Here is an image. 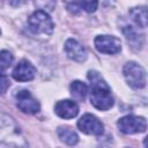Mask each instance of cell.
I'll list each match as a JSON object with an SVG mask.
<instances>
[{
  "instance_id": "obj_1",
  "label": "cell",
  "mask_w": 148,
  "mask_h": 148,
  "mask_svg": "<svg viewBox=\"0 0 148 148\" xmlns=\"http://www.w3.org/2000/svg\"><path fill=\"white\" fill-rule=\"evenodd\" d=\"M0 148H29L15 120L3 112H0Z\"/></svg>"
},
{
  "instance_id": "obj_2",
  "label": "cell",
  "mask_w": 148,
  "mask_h": 148,
  "mask_svg": "<svg viewBox=\"0 0 148 148\" xmlns=\"http://www.w3.org/2000/svg\"><path fill=\"white\" fill-rule=\"evenodd\" d=\"M88 80L91 83L90 90V102L91 104L102 111L109 110L113 105V97L111 95V90L105 81L102 79L99 73L96 71L88 72Z\"/></svg>"
},
{
  "instance_id": "obj_3",
  "label": "cell",
  "mask_w": 148,
  "mask_h": 148,
  "mask_svg": "<svg viewBox=\"0 0 148 148\" xmlns=\"http://www.w3.org/2000/svg\"><path fill=\"white\" fill-rule=\"evenodd\" d=\"M28 28L35 36L49 37L53 32V22L45 10H36L28 18Z\"/></svg>"
},
{
  "instance_id": "obj_4",
  "label": "cell",
  "mask_w": 148,
  "mask_h": 148,
  "mask_svg": "<svg viewBox=\"0 0 148 148\" xmlns=\"http://www.w3.org/2000/svg\"><path fill=\"white\" fill-rule=\"evenodd\" d=\"M123 73L126 82L133 89H142L146 86V72L139 64L134 61L126 62Z\"/></svg>"
},
{
  "instance_id": "obj_5",
  "label": "cell",
  "mask_w": 148,
  "mask_h": 148,
  "mask_svg": "<svg viewBox=\"0 0 148 148\" xmlns=\"http://www.w3.org/2000/svg\"><path fill=\"white\" fill-rule=\"evenodd\" d=\"M118 128L120 132L125 134H134V133H142L147 128V123L143 117H138L133 114H127L120 118L117 123Z\"/></svg>"
},
{
  "instance_id": "obj_6",
  "label": "cell",
  "mask_w": 148,
  "mask_h": 148,
  "mask_svg": "<svg viewBox=\"0 0 148 148\" xmlns=\"http://www.w3.org/2000/svg\"><path fill=\"white\" fill-rule=\"evenodd\" d=\"M15 99H16L17 108L22 112H24V113L35 114L40 109V105H39L38 101L28 90H20V91H17L15 94Z\"/></svg>"
},
{
  "instance_id": "obj_7",
  "label": "cell",
  "mask_w": 148,
  "mask_h": 148,
  "mask_svg": "<svg viewBox=\"0 0 148 148\" xmlns=\"http://www.w3.org/2000/svg\"><path fill=\"white\" fill-rule=\"evenodd\" d=\"M95 47L98 52L105 54H117L121 50L120 40L110 35H99L95 38Z\"/></svg>"
},
{
  "instance_id": "obj_8",
  "label": "cell",
  "mask_w": 148,
  "mask_h": 148,
  "mask_svg": "<svg viewBox=\"0 0 148 148\" xmlns=\"http://www.w3.org/2000/svg\"><path fill=\"white\" fill-rule=\"evenodd\" d=\"M77 127L81 132L89 134V135H101L103 134L104 126L101 123V120L92 116V114H83L79 121H77Z\"/></svg>"
},
{
  "instance_id": "obj_9",
  "label": "cell",
  "mask_w": 148,
  "mask_h": 148,
  "mask_svg": "<svg viewBox=\"0 0 148 148\" xmlns=\"http://www.w3.org/2000/svg\"><path fill=\"white\" fill-rule=\"evenodd\" d=\"M65 52L69 59L77 62H83L88 58V52L86 47L80 42L73 38L67 39V42L65 43Z\"/></svg>"
},
{
  "instance_id": "obj_10",
  "label": "cell",
  "mask_w": 148,
  "mask_h": 148,
  "mask_svg": "<svg viewBox=\"0 0 148 148\" xmlns=\"http://www.w3.org/2000/svg\"><path fill=\"white\" fill-rule=\"evenodd\" d=\"M12 75L16 81H20V82L31 81L36 75V68L30 61L21 60L13 69Z\"/></svg>"
},
{
  "instance_id": "obj_11",
  "label": "cell",
  "mask_w": 148,
  "mask_h": 148,
  "mask_svg": "<svg viewBox=\"0 0 148 148\" xmlns=\"http://www.w3.org/2000/svg\"><path fill=\"white\" fill-rule=\"evenodd\" d=\"M54 112L64 119H72L79 113V105L71 99H62L56 103Z\"/></svg>"
},
{
  "instance_id": "obj_12",
  "label": "cell",
  "mask_w": 148,
  "mask_h": 148,
  "mask_svg": "<svg viewBox=\"0 0 148 148\" xmlns=\"http://www.w3.org/2000/svg\"><path fill=\"white\" fill-rule=\"evenodd\" d=\"M123 32L126 37V39L133 45V46H138V47H141L142 44H143V36L142 35H139V32L132 27L128 23L124 24L123 25Z\"/></svg>"
},
{
  "instance_id": "obj_13",
  "label": "cell",
  "mask_w": 148,
  "mask_h": 148,
  "mask_svg": "<svg viewBox=\"0 0 148 148\" xmlns=\"http://www.w3.org/2000/svg\"><path fill=\"white\" fill-rule=\"evenodd\" d=\"M97 2L96 1H83V2H67L66 6L68 10L73 14H77L81 10H84L87 13H92L97 8Z\"/></svg>"
},
{
  "instance_id": "obj_14",
  "label": "cell",
  "mask_w": 148,
  "mask_h": 148,
  "mask_svg": "<svg viewBox=\"0 0 148 148\" xmlns=\"http://www.w3.org/2000/svg\"><path fill=\"white\" fill-rule=\"evenodd\" d=\"M130 16L132 21L140 28L145 29L147 27V9L145 6L134 7L130 10Z\"/></svg>"
},
{
  "instance_id": "obj_15",
  "label": "cell",
  "mask_w": 148,
  "mask_h": 148,
  "mask_svg": "<svg viewBox=\"0 0 148 148\" xmlns=\"http://www.w3.org/2000/svg\"><path fill=\"white\" fill-rule=\"evenodd\" d=\"M57 133H58L59 139H60L62 142H65L66 145L74 146V145H76L77 141H79V136H77V134H76L72 128H69V127L61 126V127L58 128Z\"/></svg>"
},
{
  "instance_id": "obj_16",
  "label": "cell",
  "mask_w": 148,
  "mask_h": 148,
  "mask_svg": "<svg viewBox=\"0 0 148 148\" xmlns=\"http://www.w3.org/2000/svg\"><path fill=\"white\" fill-rule=\"evenodd\" d=\"M72 96L77 101H84L87 94H88V87L86 83L81 81H73L69 87Z\"/></svg>"
},
{
  "instance_id": "obj_17",
  "label": "cell",
  "mask_w": 148,
  "mask_h": 148,
  "mask_svg": "<svg viewBox=\"0 0 148 148\" xmlns=\"http://www.w3.org/2000/svg\"><path fill=\"white\" fill-rule=\"evenodd\" d=\"M13 62V56L10 52L3 50L0 51V71L8 68Z\"/></svg>"
},
{
  "instance_id": "obj_18",
  "label": "cell",
  "mask_w": 148,
  "mask_h": 148,
  "mask_svg": "<svg viewBox=\"0 0 148 148\" xmlns=\"http://www.w3.org/2000/svg\"><path fill=\"white\" fill-rule=\"evenodd\" d=\"M9 87V80L8 77L0 71V94L6 92V90Z\"/></svg>"
}]
</instances>
